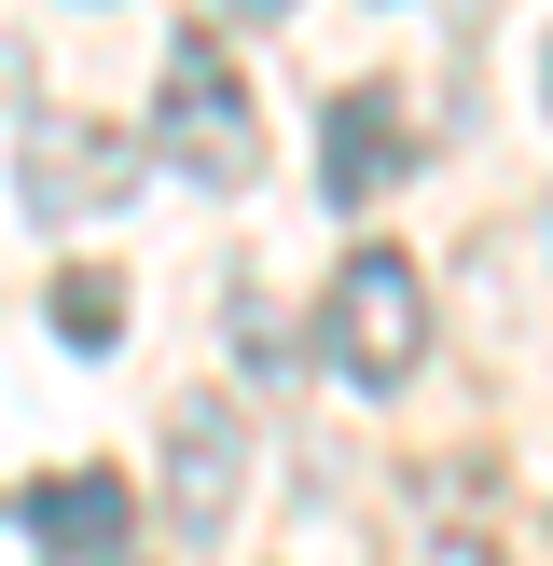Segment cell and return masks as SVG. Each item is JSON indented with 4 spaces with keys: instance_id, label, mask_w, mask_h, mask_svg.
Here are the masks:
<instances>
[{
    "instance_id": "cell-1",
    "label": "cell",
    "mask_w": 553,
    "mask_h": 566,
    "mask_svg": "<svg viewBox=\"0 0 553 566\" xmlns=\"http://www.w3.org/2000/svg\"><path fill=\"white\" fill-rule=\"evenodd\" d=\"M153 153H166V180H194V193H249L263 180V111H249L221 28H180V42H166V70H153Z\"/></svg>"
},
{
    "instance_id": "cell-2",
    "label": "cell",
    "mask_w": 553,
    "mask_h": 566,
    "mask_svg": "<svg viewBox=\"0 0 553 566\" xmlns=\"http://www.w3.org/2000/svg\"><path fill=\"white\" fill-rule=\"evenodd\" d=\"M319 359L359 401L415 387V359H429V276H415L401 249H346V263H332V304H319Z\"/></svg>"
},
{
    "instance_id": "cell-3",
    "label": "cell",
    "mask_w": 553,
    "mask_h": 566,
    "mask_svg": "<svg viewBox=\"0 0 553 566\" xmlns=\"http://www.w3.org/2000/svg\"><path fill=\"white\" fill-rule=\"evenodd\" d=\"M138 138L125 125H97V111H28L14 125V180H28V208L42 221H111V208H138Z\"/></svg>"
},
{
    "instance_id": "cell-4",
    "label": "cell",
    "mask_w": 553,
    "mask_h": 566,
    "mask_svg": "<svg viewBox=\"0 0 553 566\" xmlns=\"http://www.w3.org/2000/svg\"><path fill=\"white\" fill-rule=\"evenodd\" d=\"M236 484H249V415L221 387L166 401V539H221L236 525Z\"/></svg>"
},
{
    "instance_id": "cell-5",
    "label": "cell",
    "mask_w": 553,
    "mask_h": 566,
    "mask_svg": "<svg viewBox=\"0 0 553 566\" xmlns=\"http://www.w3.org/2000/svg\"><path fill=\"white\" fill-rule=\"evenodd\" d=\"M401 166H415L401 97H387V83H346V97H332V125H319V193H332V208H374Z\"/></svg>"
},
{
    "instance_id": "cell-6",
    "label": "cell",
    "mask_w": 553,
    "mask_h": 566,
    "mask_svg": "<svg viewBox=\"0 0 553 566\" xmlns=\"http://www.w3.org/2000/svg\"><path fill=\"white\" fill-rule=\"evenodd\" d=\"M28 512V539H42L55 566H125V525H138V497L111 484V470H42V484L14 497Z\"/></svg>"
},
{
    "instance_id": "cell-7",
    "label": "cell",
    "mask_w": 553,
    "mask_h": 566,
    "mask_svg": "<svg viewBox=\"0 0 553 566\" xmlns=\"http://www.w3.org/2000/svg\"><path fill=\"white\" fill-rule=\"evenodd\" d=\"M42 318L70 332L83 359H111V346H125V276H97V263H70V276H55V291H42Z\"/></svg>"
},
{
    "instance_id": "cell-8",
    "label": "cell",
    "mask_w": 553,
    "mask_h": 566,
    "mask_svg": "<svg viewBox=\"0 0 553 566\" xmlns=\"http://www.w3.org/2000/svg\"><path fill=\"white\" fill-rule=\"evenodd\" d=\"M236 359H249V374H291V332H276L263 304H236Z\"/></svg>"
},
{
    "instance_id": "cell-9",
    "label": "cell",
    "mask_w": 553,
    "mask_h": 566,
    "mask_svg": "<svg viewBox=\"0 0 553 566\" xmlns=\"http://www.w3.org/2000/svg\"><path fill=\"white\" fill-rule=\"evenodd\" d=\"M221 14H291V0H221Z\"/></svg>"
},
{
    "instance_id": "cell-10",
    "label": "cell",
    "mask_w": 553,
    "mask_h": 566,
    "mask_svg": "<svg viewBox=\"0 0 553 566\" xmlns=\"http://www.w3.org/2000/svg\"><path fill=\"white\" fill-rule=\"evenodd\" d=\"M540 97H553V42H540Z\"/></svg>"
}]
</instances>
